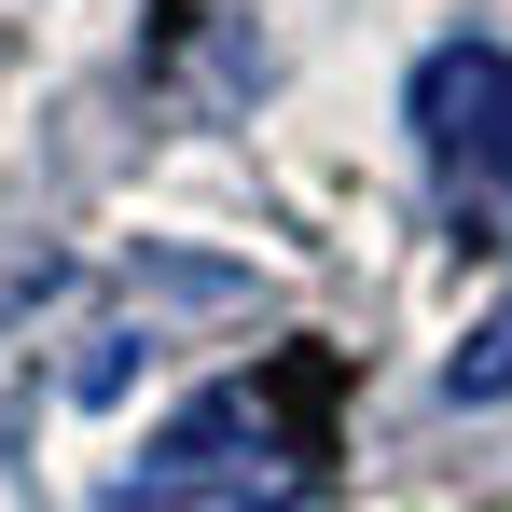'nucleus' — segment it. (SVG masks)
<instances>
[{
  "mask_svg": "<svg viewBox=\"0 0 512 512\" xmlns=\"http://www.w3.org/2000/svg\"><path fill=\"white\" fill-rule=\"evenodd\" d=\"M416 139L443 180H512V56L499 42H429L416 56Z\"/></svg>",
  "mask_w": 512,
  "mask_h": 512,
  "instance_id": "f03ea898",
  "label": "nucleus"
},
{
  "mask_svg": "<svg viewBox=\"0 0 512 512\" xmlns=\"http://www.w3.org/2000/svg\"><path fill=\"white\" fill-rule=\"evenodd\" d=\"M305 485H319L305 388L291 374H222V388H194L139 443V471L111 485V512H305Z\"/></svg>",
  "mask_w": 512,
  "mask_h": 512,
  "instance_id": "f257e3e1",
  "label": "nucleus"
},
{
  "mask_svg": "<svg viewBox=\"0 0 512 512\" xmlns=\"http://www.w3.org/2000/svg\"><path fill=\"white\" fill-rule=\"evenodd\" d=\"M443 402H512V305L457 346V360H443Z\"/></svg>",
  "mask_w": 512,
  "mask_h": 512,
  "instance_id": "7ed1b4c3",
  "label": "nucleus"
}]
</instances>
